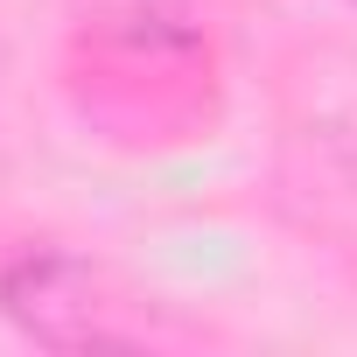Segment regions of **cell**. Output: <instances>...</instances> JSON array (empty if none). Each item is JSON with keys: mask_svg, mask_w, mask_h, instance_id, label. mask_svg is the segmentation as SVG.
Instances as JSON below:
<instances>
[{"mask_svg": "<svg viewBox=\"0 0 357 357\" xmlns=\"http://www.w3.org/2000/svg\"><path fill=\"white\" fill-rule=\"evenodd\" d=\"M0 308L15 329H29L50 350H91V343H119L126 329L112 322L119 301H105V273L56 252V245H29L0 273Z\"/></svg>", "mask_w": 357, "mask_h": 357, "instance_id": "cell-1", "label": "cell"}]
</instances>
